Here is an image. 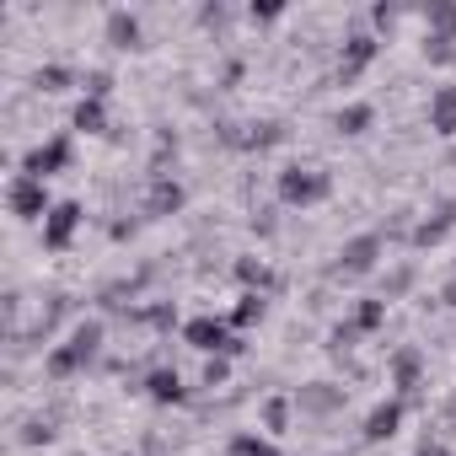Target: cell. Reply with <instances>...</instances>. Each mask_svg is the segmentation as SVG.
<instances>
[{"mask_svg":"<svg viewBox=\"0 0 456 456\" xmlns=\"http://www.w3.org/2000/svg\"><path fill=\"white\" fill-rule=\"evenodd\" d=\"M376 49H381V44H376V38H370L365 28H354V33L344 38V54H338V70H333V76H338V86H354V81L365 76V65L376 60Z\"/></svg>","mask_w":456,"mask_h":456,"instance_id":"ba28073f","label":"cell"},{"mask_svg":"<svg viewBox=\"0 0 456 456\" xmlns=\"http://www.w3.org/2000/svg\"><path fill=\"white\" fill-rule=\"evenodd\" d=\"M274 193H280L285 209H312V204H322L333 193V177L322 167H285L280 183H274Z\"/></svg>","mask_w":456,"mask_h":456,"instance_id":"7a4b0ae2","label":"cell"},{"mask_svg":"<svg viewBox=\"0 0 456 456\" xmlns=\"http://www.w3.org/2000/svg\"><path fill=\"white\" fill-rule=\"evenodd\" d=\"M225 456H280L274 435H258V429H237L232 440H225Z\"/></svg>","mask_w":456,"mask_h":456,"instance_id":"ac0fdd59","label":"cell"},{"mask_svg":"<svg viewBox=\"0 0 456 456\" xmlns=\"http://www.w3.org/2000/svg\"><path fill=\"white\" fill-rule=\"evenodd\" d=\"M429 129L435 134H456V86H435V97H429Z\"/></svg>","mask_w":456,"mask_h":456,"instance_id":"2e32d148","label":"cell"},{"mask_svg":"<svg viewBox=\"0 0 456 456\" xmlns=\"http://www.w3.org/2000/svg\"><path fill=\"white\" fill-rule=\"evenodd\" d=\"M70 161H76L70 134H49V140H38V145L22 156V172H28V177H38V183H49L54 172H70Z\"/></svg>","mask_w":456,"mask_h":456,"instance_id":"8992f818","label":"cell"},{"mask_svg":"<svg viewBox=\"0 0 456 456\" xmlns=\"http://www.w3.org/2000/svg\"><path fill=\"white\" fill-rule=\"evenodd\" d=\"M344 403H349V392L333 387V381H306V387L296 392V408H301L306 419H328V413H338Z\"/></svg>","mask_w":456,"mask_h":456,"instance_id":"30bf717a","label":"cell"},{"mask_svg":"<svg viewBox=\"0 0 456 456\" xmlns=\"http://www.w3.org/2000/svg\"><path fill=\"white\" fill-rule=\"evenodd\" d=\"M140 387H145V397H151V403H161V408H177V403H188V387H183V376H177L172 365H156V370H151Z\"/></svg>","mask_w":456,"mask_h":456,"instance_id":"5bb4252c","label":"cell"},{"mask_svg":"<svg viewBox=\"0 0 456 456\" xmlns=\"http://www.w3.org/2000/svg\"><path fill=\"white\" fill-rule=\"evenodd\" d=\"M397 17H403V12H397V6H370V22H376V28H392V22H397Z\"/></svg>","mask_w":456,"mask_h":456,"instance_id":"d590c367","label":"cell"},{"mask_svg":"<svg viewBox=\"0 0 456 456\" xmlns=\"http://www.w3.org/2000/svg\"><path fill=\"white\" fill-rule=\"evenodd\" d=\"M183 204H188V193H183V183H177L172 172H161V177H151V183H145V199H140V209H145L151 220L183 215Z\"/></svg>","mask_w":456,"mask_h":456,"instance_id":"9c48e42d","label":"cell"},{"mask_svg":"<svg viewBox=\"0 0 456 456\" xmlns=\"http://www.w3.org/2000/svg\"><path fill=\"white\" fill-rule=\"evenodd\" d=\"M451 274H456V264H451Z\"/></svg>","mask_w":456,"mask_h":456,"instance_id":"60d3db41","label":"cell"},{"mask_svg":"<svg viewBox=\"0 0 456 456\" xmlns=\"http://www.w3.org/2000/svg\"><path fill=\"white\" fill-rule=\"evenodd\" d=\"M102 344H108V328H102L97 317L76 322V328H70V338H65V344H54V349L44 354V376H49V381H70V376L92 370V365H97V354H102Z\"/></svg>","mask_w":456,"mask_h":456,"instance_id":"6da1fadb","label":"cell"},{"mask_svg":"<svg viewBox=\"0 0 456 456\" xmlns=\"http://www.w3.org/2000/svg\"><path fill=\"white\" fill-rule=\"evenodd\" d=\"M370 124H376V108H370V102H344V108L333 113V129H338V134H349V140H354V134H365Z\"/></svg>","mask_w":456,"mask_h":456,"instance_id":"d6986e66","label":"cell"},{"mask_svg":"<svg viewBox=\"0 0 456 456\" xmlns=\"http://www.w3.org/2000/svg\"><path fill=\"white\" fill-rule=\"evenodd\" d=\"M237 280H242L248 290H258V296H269V290H274V274H269V264H264V258H237Z\"/></svg>","mask_w":456,"mask_h":456,"instance_id":"d4e9b609","label":"cell"},{"mask_svg":"<svg viewBox=\"0 0 456 456\" xmlns=\"http://www.w3.org/2000/svg\"><path fill=\"white\" fill-rule=\"evenodd\" d=\"M199 22H204V28H225V22H232V12H225V6H204Z\"/></svg>","mask_w":456,"mask_h":456,"instance_id":"e575fe53","label":"cell"},{"mask_svg":"<svg viewBox=\"0 0 456 456\" xmlns=\"http://www.w3.org/2000/svg\"><path fill=\"white\" fill-rule=\"evenodd\" d=\"M424 33H456V0H429L424 6Z\"/></svg>","mask_w":456,"mask_h":456,"instance_id":"4316f807","label":"cell"},{"mask_svg":"<svg viewBox=\"0 0 456 456\" xmlns=\"http://www.w3.org/2000/svg\"><path fill=\"white\" fill-rule=\"evenodd\" d=\"M349 322H354L360 333H376V328H387V301H381V296H365V301H354Z\"/></svg>","mask_w":456,"mask_h":456,"instance_id":"cb8c5ba5","label":"cell"},{"mask_svg":"<svg viewBox=\"0 0 456 456\" xmlns=\"http://www.w3.org/2000/svg\"><path fill=\"white\" fill-rule=\"evenodd\" d=\"M290 419H296V397H280V392H274V397H264V435H274V440H280V435L290 429Z\"/></svg>","mask_w":456,"mask_h":456,"instance_id":"44dd1931","label":"cell"},{"mask_svg":"<svg viewBox=\"0 0 456 456\" xmlns=\"http://www.w3.org/2000/svg\"><path fill=\"white\" fill-rule=\"evenodd\" d=\"M451 232H456V199H445V204H440L435 215H424V220L413 225L408 248H419V253H424V248H440V242H445Z\"/></svg>","mask_w":456,"mask_h":456,"instance_id":"7c38bea8","label":"cell"},{"mask_svg":"<svg viewBox=\"0 0 456 456\" xmlns=\"http://www.w3.org/2000/svg\"><path fill=\"white\" fill-rule=\"evenodd\" d=\"M419 456H451V451H445L440 440H424V445H419Z\"/></svg>","mask_w":456,"mask_h":456,"instance_id":"ab89813d","label":"cell"},{"mask_svg":"<svg viewBox=\"0 0 456 456\" xmlns=\"http://www.w3.org/2000/svg\"><path fill=\"white\" fill-rule=\"evenodd\" d=\"M440 306H456V274L445 280V290H440Z\"/></svg>","mask_w":456,"mask_h":456,"instance_id":"f35d334b","label":"cell"},{"mask_svg":"<svg viewBox=\"0 0 456 456\" xmlns=\"http://www.w3.org/2000/svg\"><path fill=\"white\" fill-rule=\"evenodd\" d=\"M387 376H392V387H397V397H408L413 387H419V376H424V354L408 344V349H397L392 354V365H387Z\"/></svg>","mask_w":456,"mask_h":456,"instance_id":"9a60e30c","label":"cell"},{"mask_svg":"<svg viewBox=\"0 0 456 456\" xmlns=\"http://www.w3.org/2000/svg\"><path fill=\"white\" fill-rule=\"evenodd\" d=\"M237 81H242V60H232V65L220 70V86H237Z\"/></svg>","mask_w":456,"mask_h":456,"instance_id":"74e56055","label":"cell"},{"mask_svg":"<svg viewBox=\"0 0 456 456\" xmlns=\"http://www.w3.org/2000/svg\"><path fill=\"white\" fill-rule=\"evenodd\" d=\"M354 338H360V328H354V322H338V328L328 333V349H333V354H349Z\"/></svg>","mask_w":456,"mask_h":456,"instance_id":"d6a6232c","label":"cell"},{"mask_svg":"<svg viewBox=\"0 0 456 456\" xmlns=\"http://www.w3.org/2000/svg\"><path fill=\"white\" fill-rule=\"evenodd\" d=\"M134 322H145V328H161V333H167V328H177V306H172V301H151V306H140V312H134Z\"/></svg>","mask_w":456,"mask_h":456,"instance_id":"f1b7e54d","label":"cell"},{"mask_svg":"<svg viewBox=\"0 0 456 456\" xmlns=\"http://www.w3.org/2000/svg\"><path fill=\"white\" fill-rule=\"evenodd\" d=\"M70 129H76V134H108V102L81 97L76 113H70Z\"/></svg>","mask_w":456,"mask_h":456,"instance_id":"e0dca14e","label":"cell"},{"mask_svg":"<svg viewBox=\"0 0 456 456\" xmlns=\"http://www.w3.org/2000/svg\"><path fill=\"white\" fill-rule=\"evenodd\" d=\"M86 220V209L76 204V199H60L54 209H49V220H44V253H65L70 242H76V225Z\"/></svg>","mask_w":456,"mask_h":456,"instance_id":"52a82bcc","label":"cell"},{"mask_svg":"<svg viewBox=\"0 0 456 456\" xmlns=\"http://www.w3.org/2000/svg\"><path fill=\"white\" fill-rule=\"evenodd\" d=\"M264 317H269V296L248 290V296L232 306V317H225V322H232V328H253V322H264Z\"/></svg>","mask_w":456,"mask_h":456,"instance_id":"7402d4cb","label":"cell"},{"mask_svg":"<svg viewBox=\"0 0 456 456\" xmlns=\"http://www.w3.org/2000/svg\"><path fill=\"white\" fill-rule=\"evenodd\" d=\"M253 232H258V237H274V209H258V215H253Z\"/></svg>","mask_w":456,"mask_h":456,"instance_id":"8d00e7d4","label":"cell"},{"mask_svg":"<svg viewBox=\"0 0 456 456\" xmlns=\"http://www.w3.org/2000/svg\"><path fill=\"white\" fill-rule=\"evenodd\" d=\"M424 60L440 65V70H451L456 65V33H424Z\"/></svg>","mask_w":456,"mask_h":456,"instance_id":"484cf974","label":"cell"},{"mask_svg":"<svg viewBox=\"0 0 456 456\" xmlns=\"http://www.w3.org/2000/svg\"><path fill=\"white\" fill-rule=\"evenodd\" d=\"M413 280H419V269H413V264H397V269L381 280V301H403V296L413 290Z\"/></svg>","mask_w":456,"mask_h":456,"instance_id":"83f0119b","label":"cell"},{"mask_svg":"<svg viewBox=\"0 0 456 456\" xmlns=\"http://www.w3.org/2000/svg\"><path fill=\"white\" fill-rule=\"evenodd\" d=\"M381 258H387V237H381V232H360V237H349V242L338 248L333 280H365V274H376Z\"/></svg>","mask_w":456,"mask_h":456,"instance_id":"3957f363","label":"cell"},{"mask_svg":"<svg viewBox=\"0 0 456 456\" xmlns=\"http://www.w3.org/2000/svg\"><path fill=\"white\" fill-rule=\"evenodd\" d=\"M403 413H408V403H403V397H387V403H376V408L365 413V424H360V440H365V445H381V440H392V435H397V424H403Z\"/></svg>","mask_w":456,"mask_h":456,"instance_id":"8fae6325","label":"cell"},{"mask_svg":"<svg viewBox=\"0 0 456 456\" xmlns=\"http://www.w3.org/2000/svg\"><path fill=\"white\" fill-rule=\"evenodd\" d=\"M6 209H12V220H22V225H44L49 220V209H54V199H49V183H38V177H28V172H17L12 183H6Z\"/></svg>","mask_w":456,"mask_h":456,"instance_id":"5b68a950","label":"cell"},{"mask_svg":"<svg viewBox=\"0 0 456 456\" xmlns=\"http://www.w3.org/2000/svg\"><path fill=\"white\" fill-rule=\"evenodd\" d=\"M81 92L97 97V102H108V92H113V70H102V65H97V70H81Z\"/></svg>","mask_w":456,"mask_h":456,"instance_id":"4dcf8cb0","label":"cell"},{"mask_svg":"<svg viewBox=\"0 0 456 456\" xmlns=\"http://www.w3.org/2000/svg\"><path fill=\"white\" fill-rule=\"evenodd\" d=\"M102 38H108L118 54H129V49H145V28H140V17H134V12H124V6L102 17Z\"/></svg>","mask_w":456,"mask_h":456,"instance_id":"4fadbf2b","label":"cell"},{"mask_svg":"<svg viewBox=\"0 0 456 456\" xmlns=\"http://www.w3.org/2000/svg\"><path fill=\"white\" fill-rule=\"evenodd\" d=\"M76 81H81V76H76L70 65H38V70H33V86H38L44 97H54V92H65V86H76Z\"/></svg>","mask_w":456,"mask_h":456,"instance_id":"603a6c76","label":"cell"},{"mask_svg":"<svg viewBox=\"0 0 456 456\" xmlns=\"http://www.w3.org/2000/svg\"><path fill=\"white\" fill-rule=\"evenodd\" d=\"M280 17H285V6H280V0H264V6L253 0V6H248V22H258V28H264V22H280Z\"/></svg>","mask_w":456,"mask_h":456,"instance_id":"836d02e7","label":"cell"},{"mask_svg":"<svg viewBox=\"0 0 456 456\" xmlns=\"http://www.w3.org/2000/svg\"><path fill=\"white\" fill-rule=\"evenodd\" d=\"M183 344L199 349V354H242V338L232 333V322H225V317H209V312L183 322Z\"/></svg>","mask_w":456,"mask_h":456,"instance_id":"277c9868","label":"cell"},{"mask_svg":"<svg viewBox=\"0 0 456 456\" xmlns=\"http://www.w3.org/2000/svg\"><path fill=\"white\" fill-rule=\"evenodd\" d=\"M17 440H22V445H49V440H54V424L38 413V419H28V424H22V435H17Z\"/></svg>","mask_w":456,"mask_h":456,"instance_id":"1f68e13d","label":"cell"},{"mask_svg":"<svg viewBox=\"0 0 456 456\" xmlns=\"http://www.w3.org/2000/svg\"><path fill=\"white\" fill-rule=\"evenodd\" d=\"M225 381H232V354H209L199 370V387H225Z\"/></svg>","mask_w":456,"mask_h":456,"instance_id":"f546056e","label":"cell"},{"mask_svg":"<svg viewBox=\"0 0 456 456\" xmlns=\"http://www.w3.org/2000/svg\"><path fill=\"white\" fill-rule=\"evenodd\" d=\"M285 124L280 118H264V124H248V134H242V151H274V145H285Z\"/></svg>","mask_w":456,"mask_h":456,"instance_id":"ffe728a7","label":"cell"}]
</instances>
